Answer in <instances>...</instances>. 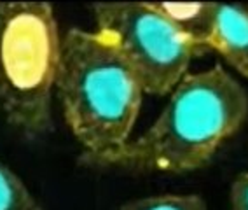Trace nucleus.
Returning <instances> with one entry per match:
<instances>
[{
  "mask_svg": "<svg viewBox=\"0 0 248 210\" xmlns=\"http://www.w3.org/2000/svg\"><path fill=\"white\" fill-rule=\"evenodd\" d=\"M231 210H248V172H241L231 184Z\"/></svg>",
  "mask_w": 248,
  "mask_h": 210,
  "instance_id": "obj_9",
  "label": "nucleus"
},
{
  "mask_svg": "<svg viewBox=\"0 0 248 210\" xmlns=\"http://www.w3.org/2000/svg\"><path fill=\"white\" fill-rule=\"evenodd\" d=\"M248 117V95L220 63L187 74L157 119L138 139L98 161L135 174H189L203 168Z\"/></svg>",
  "mask_w": 248,
  "mask_h": 210,
  "instance_id": "obj_1",
  "label": "nucleus"
},
{
  "mask_svg": "<svg viewBox=\"0 0 248 210\" xmlns=\"http://www.w3.org/2000/svg\"><path fill=\"white\" fill-rule=\"evenodd\" d=\"M119 210H208V205L203 196L194 193H163L129 200Z\"/></svg>",
  "mask_w": 248,
  "mask_h": 210,
  "instance_id": "obj_8",
  "label": "nucleus"
},
{
  "mask_svg": "<svg viewBox=\"0 0 248 210\" xmlns=\"http://www.w3.org/2000/svg\"><path fill=\"white\" fill-rule=\"evenodd\" d=\"M60 53L53 4L0 0V114L28 140L54 131Z\"/></svg>",
  "mask_w": 248,
  "mask_h": 210,
  "instance_id": "obj_3",
  "label": "nucleus"
},
{
  "mask_svg": "<svg viewBox=\"0 0 248 210\" xmlns=\"http://www.w3.org/2000/svg\"><path fill=\"white\" fill-rule=\"evenodd\" d=\"M157 5L189 39L200 56L208 53L206 39L212 27L215 2H157Z\"/></svg>",
  "mask_w": 248,
  "mask_h": 210,
  "instance_id": "obj_6",
  "label": "nucleus"
},
{
  "mask_svg": "<svg viewBox=\"0 0 248 210\" xmlns=\"http://www.w3.org/2000/svg\"><path fill=\"white\" fill-rule=\"evenodd\" d=\"M56 95L63 119L94 166L131 140L143 103V86L108 37L72 27L62 37Z\"/></svg>",
  "mask_w": 248,
  "mask_h": 210,
  "instance_id": "obj_2",
  "label": "nucleus"
},
{
  "mask_svg": "<svg viewBox=\"0 0 248 210\" xmlns=\"http://www.w3.org/2000/svg\"><path fill=\"white\" fill-rule=\"evenodd\" d=\"M0 210H44L27 184L0 161Z\"/></svg>",
  "mask_w": 248,
  "mask_h": 210,
  "instance_id": "obj_7",
  "label": "nucleus"
},
{
  "mask_svg": "<svg viewBox=\"0 0 248 210\" xmlns=\"http://www.w3.org/2000/svg\"><path fill=\"white\" fill-rule=\"evenodd\" d=\"M245 9H247V13H248V4H245Z\"/></svg>",
  "mask_w": 248,
  "mask_h": 210,
  "instance_id": "obj_10",
  "label": "nucleus"
},
{
  "mask_svg": "<svg viewBox=\"0 0 248 210\" xmlns=\"http://www.w3.org/2000/svg\"><path fill=\"white\" fill-rule=\"evenodd\" d=\"M206 48L248 79V13L245 5L215 2Z\"/></svg>",
  "mask_w": 248,
  "mask_h": 210,
  "instance_id": "obj_5",
  "label": "nucleus"
},
{
  "mask_svg": "<svg viewBox=\"0 0 248 210\" xmlns=\"http://www.w3.org/2000/svg\"><path fill=\"white\" fill-rule=\"evenodd\" d=\"M96 32L114 42L135 68L145 95L166 97L200 58L157 2H96Z\"/></svg>",
  "mask_w": 248,
  "mask_h": 210,
  "instance_id": "obj_4",
  "label": "nucleus"
}]
</instances>
